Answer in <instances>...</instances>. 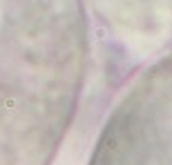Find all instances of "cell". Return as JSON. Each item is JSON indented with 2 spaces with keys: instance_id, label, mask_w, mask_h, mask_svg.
<instances>
[{
  "instance_id": "1",
  "label": "cell",
  "mask_w": 172,
  "mask_h": 165,
  "mask_svg": "<svg viewBox=\"0 0 172 165\" xmlns=\"http://www.w3.org/2000/svg\"><path fill=\"white\" fill-rule=\"evenodd\" d=\"M85 65L81 0H0V165H52Z\"/></svg>"
},
{
  "instance_id": "2",
  "label": "cell",
  "mask_w": 172,
  "mask_h": 165,
  "mask_svg": "<svg viewBox=\"0 0 172 165\" xmlns=\"http://www.w3.org/2000/svg\"><path fill=\"white\" fill-rule=\"evenodd\" d=\"M90 165H172V56L150 67L123 96Z\"/></svg>"
}]
</instances>
